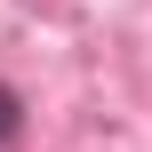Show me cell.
I'll return each instance as SVG.
<instances>
[{"mask_svg":"<svg viewBox=\"0 0 152 152\" xmlns=\"http://www.w3.org/2000/svg\"><path fill=\"white\" fill-rule=\"evenodd\" d=\"M16 128H24V112H16V96L0 88V144H16Z\"/></svg>","mask_w":152,"mask_h":152,"instance_id":"1","label":"cell"}]
</instances>
